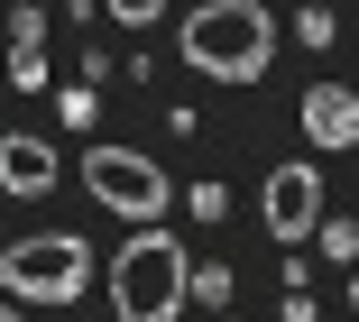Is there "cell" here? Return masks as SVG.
<instances>
[{
    "mask_svg": "<svg viewBox=\"0 0 359 322\" xmlns=\"http://www.w3.org/2000/svg\"><path fill=\"white\" fill-rule=\"evenodd\" d=\"M175 55L203 83H258L276 65V10H258V0H203L194 19H175Z\"/></svg>",
    "mask_w": 359,
    "mask_h": 322,
    "instance_id": "6da1fadb",
    "label": "cell"
},
{
    "mask_svg": "<svg viewBox=\"0 0 359 322\" xmlns=\"http://www.w3.org/2000/svg\"><path fill=\"white\" fill-rule=\"evenodd\" d=\"M194 258H184V239L157 230V221H138V239H120V258H111V313L120 322H175L194 295H184Z\"/></svg>",
    "mask_w": 359,
    "mask_h": 322,
    "instance_id": "7a4b0ae2",
    "label": "cell"
},
{
    "mask_svg": "<svg viewBox=\"0 0 359 322\" xmlns=\"http://www.w3.org/2000/svg\"><path fill=\"white\" fill-rule=\"evenodd\" d=\"M93 286V239H74V230H28V239H10L0 249V295L10 304H74Z\"/></svg>",
    "mask_w": 359,
    "mask_h": 322,
    "instance_id": "3957f363",
    "label": "cell"
},
{
    "mask_svg": "<svg viewBox=\"0 0 359 322\" xmlns=\"http://www.w3.org/2000/svg\"><path fill=\"white\" fill-rule=\"evenodd\" d=\"M83 185H93V203L102 212H120V221H157L166 203H175V185H166V166L157 156H138V147H83Z\"/></svg>",
    "mask_w": 359,
    "mask_h": 322,
    "instance_id": "277c9868",
    "label": "cell"
},
{
    "mask_svg": "<svg viewBox=\"0 0 359 322\" xmlns=\"http://www.w3.org/2000/svg\"><path fill=\"white\" fill-rule=\"evenodd\" d=\"M258 221H267V239H276V249L313 239V221H323V166H304V156L267 166V185H258Z\"/></svg>",
    "mask_w": 359,
    "mask_h": 322,
    "instance_id": "5b68a950",
    "label": "cell"
},
{
    "mask_svg": "<svg viewBox=\"0 0 359 322\" xmlns=\"http://www.w3.org/2000/svg\"><path fill=\"white\" fill-rule=\"evenodd\" d=\"M304 138H313L323 156L359 147V93H350V83H313V93H304Z\"/></svg>",
    "mask_w": 359,
    "mask_h": 322,
    "instance_id": "8992f818",
    "label": "cell"
},
{
    "mask_svg": "<svg viewBox=\"0 0 359 322\" xmlns=\"http://www.w3.org/2000/svg\"><path fill=\"white\" fill-rule=\"evenodd\" d=\"M46 185H55V147L28 138V129H10L0 138V194H46Z\"/></svg>",
    "mask_w": 359,
    "mask_h": 322,
    "instance_id": "52a82bcc",
    "label": "cell"
},
{
    "mask_svg": "<svg viewBox=\"0 0 359 322\" xmlns=\"http://www.w3.org/2000/svg\"><path fill=\"white\" fill-rule=\"evenodd\" d=\"M0 74L19 93H46V46H0Z\"/></svg>",
    "mask_w": 359,
    "mask_h": 322,
    "instance_id": "ba28073f",
    "label": "cell"
},
{
    "mask_svg": "<svg viewBox=\"0 0 359 322\" xmlns=\"http://www.w3.org/2000/svg\"><path fill=\"white\" fill-rule=\"evenodd\" d=\"M313 239H323V258H332V267L359 258V221H313Z\"/></svg>",
    "mask_w": 359,
    "mask_h": 322,
    "instance_id": "9c48e42d",
    "label": "cell"
},
{
    "mask_svg": "<svg viewBox=\"0 0 359 322\" xmlns=\"http://www.w3.org/2000/svg\"><path fill=\"white\" fill-rule=\"evenodd\" d=\"M102 19H120V28L138 37V28H157V19H166V0H102Z\"/></svg>",
    "mask_w": 359,
    "mask_h": 322,
    "instance_id": "30bf717a",
    "label": "cell"
},
{
    "mask_svg": "<svg viewBox=\"0 0 359 322\" xmlns=\"http://www.w3.org/2000/svg\"><path fill=\"white\" fill-rule=\"evenodd\" d=\"M184 295H203V304H231V267H222V258H203V267L184 276Z\"/></svg>",
    "mask_w": 359,
    "mask_h": 322,
    "instance_id": "8fae6325",
    "label": "cell"
},
{
    "mask_svg": "<svg viewBox=\"0 0 359 322\" xmlns=\"http://www.w3.org/2000/svg\"><path fill=\"white\" fill-rule=\"evenodd\" d=\"M295 37H304V46H332V37H341V10H323V0L295 10Z\"/></svg>",
    "mask_w": 359,
    "mask_h": 322,
    "instance_id": "7c38bea8",
    "label": "cell"
},
{
    "mask_svg": "<svg viewBox=\"0 0 359 322\" xmlns=\"http://www.w3.org/2000/svg\"><path fill=\"white\" fill-rule=\"evenodd\" d=\"M46 19H55V10H19L10 28H0V46H46Z\"/></svg>",
    "mask_w": 359,
    "mask_h": 322,
    "instance_id": "4fadbf2b",
    "label": "cell"
},
{
    "mask_svg": "<svg viewBox=\"0 0 359 322\" xmlns=\"http://www.w3.org/2000/svg\"><path fill=\"white\" fill-rule=\"evenodd\" d=\"M55 111H65V129H93V111H102V93H93V83H74V93H65Z\"/></svg>",
    "mask_w": 359,
    "mask_h": 322,
    "instance_id": "5bb4252c",
    "label": "cell"
},
{
    "mask_svg": "<svg viewBox=\"0 0 359 322\" xmlns=\"http://www.w3.org/2000/svg\"><path fill=\"white\" fill-rule=\"evenodd\" d=\"M222 212H231V194H222V185L203 175V185H194V221H222Z\"/></svg>",
    "mask_w": 359,
    "mask_h": 322,
    "instance_id": "9a60e30c",
    "label": "cell"
},
{
    "mask_svg": "<svg viewBox=\"0 0 359 322\" xmlns=\"http://www.w3.org/2000/svg\"><path fill=\"white\" fill-rule=\"evenodd\" d=\"M276 322H323V313H313V295H285V313H276Z\"/></svg>",
    "mask_w": 359,
    "mask_h": 322,
    "instance_id": "2e32d148",
    "label": "cell"
},
{
    "mask_svg": "<svg viewBox=\"0 0 359 322\" xmlns=\"http://www.w3.org/2000/svg\"><path fill=\"white\" fill-rule=\"evenodd\" d=\"M0 322H28V304H10V295H0Z\"/></svg>",
    "mask_w": 359,
    "mask_h": 322,
    "instance_id": "e0dca14e",
    "label": "cell"
}]
</instances>
